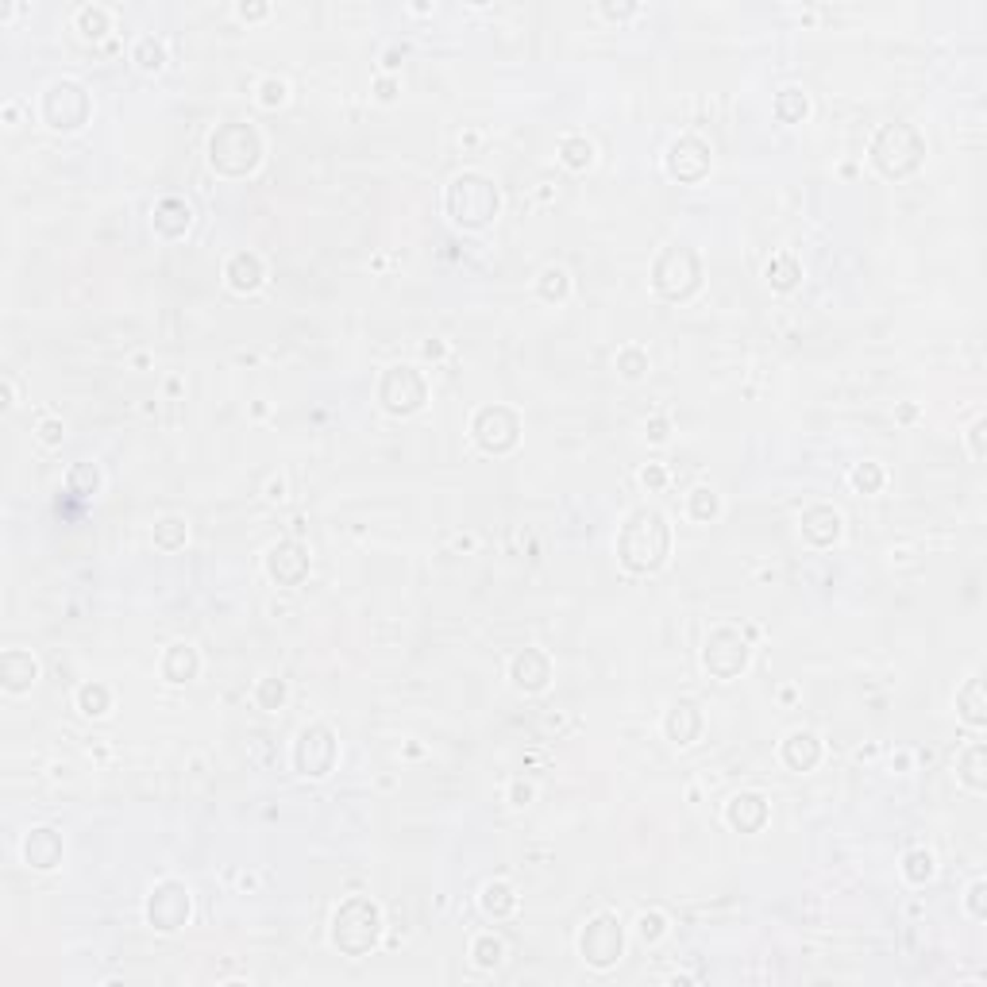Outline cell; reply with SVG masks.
Wrapping results in <instances>:
<instances>
[{
  "label": "cell",
  "instance_id": "30",
  "mask_svg": "<svg viewBox=\"0 0 987 987\" xmlns=\"http://www.w3.org/2000/svg\"><path fill=\"white\" fill-rule=\"evenodd\" d=\"M81 710L85 714H105L108 710V691L105 687H81Z\"/></svg>",
  "mask_w": 987,
  "mask_h": 987
},
{
  "label": "cell",
  "instance_id": "5",
  "mask_svg": "<svg viewBox=\"0 0 987 987\" xmlns=\"http://www.w3.org/2000/svg\"><path fill=\"white\" fill-rule=\"evenodd\" d=\"M332 937H336V945L343 953H367L374 945V937H379V910H374V903H367V898H352V903H343L340 914H336V930H332Z\"/></svg>",
  "mask_w": 987,
  "mask_h": 987
},
{
  "label": "cell",
  "instance_id": "20",
  "mask_svg": "<svg viewBox=\"0 0 987 987\" xmlns=\"http://www.w3.org/2000/svg\"><path fill=\"white\" fill-rule=\"evenodd\" d=\"M694 733H699V710L691 702H675L672 714H667V737H672L675 745H691Z\"/></svg>",
  "mask_w": 987,
  "mask_h": 987
},
{
  "label": "cell",
  "instance_id": "28",
  "mask_svg": "<svg viewBox=\"0 0 987 987\" xmlns=\"http://www.w3.org/2000/svg\"><path fill=\"white\" fill-rule=\"evenodd\" d=\"M980 764H983V745H972V748L964 752V772H961V776H964L968 787H976V791H983V783H987L983 772H980Z\"/></svg>",
  "mask_w": 987,
  "mask_h": 987
},
{
  "label": "cell",
  "instance_id": "21",
  "mask_svg": "<svg viewBox=\"0 0 987 987\" xmlns=\"http://www.w3.org/2000/svg\"><path fill=\"white\" fill-rule=\"evenodd\" d=\"M228 278H231V289H255L258 282H263V263L243 251L228 263Z\"/></svg>",
  "mask_w": 987,
  "mask_h": 987
},
{
  "label": "cell",
  "instance_id": "1",
  "mask_svg": "<svg viewBox=\"0 0 987 987\" xmlns=\"http://www.w3.org/2000/svg\"><path fill=\"white\" fill-rule=\"evenodd\" d=\"M667 556V525L656 510H636L621 532V563L633 571H656Z\"/></svg>",
  "mask_w": 987,
  "mask_h": 987
},
{
  "label": "cell",
  "instance_id": "11",
  "mask_svg": "<svg viewBox=\"0 0 987 987\" xmlns=\"http://www.w3.org/2000/svg\"><path fill=\"white\" fill-rule=\"evenodd\" d=\"M147 918L158 930H178V926L190 918V891H185L182 883H163V888L151 895Z\"/></svg>",
  "mask_w": 987,
  "mask_h": 987
},
{
  "label": "cell",
  "instance_id": "43",
  "mask_svg": "<svg viewBox=\"0 0 987 987\" xmlns=\"http://www.w3.org/2000/svg\"><path fill=\"white\" fill-rule=\"evenodd\" d=\"M644 483H652V486H660V483H663V471H644Z\"/></svg>",
  "mask_w": 987,
  "mask_h": 987
},
{
  "label": "cell",
  "instance_id": "37",
  "mask_svg": "<svg viewBox=\"0 0 987 987\" xmlns=\"http://www.w3.org/2000/svg\"><path fill=\"white\" fill-rule=\"evenodd\" d=\"M282 100H286V85L282 81H267L263 85V105L274 108V105H282Z\"/></svg>",
  "mask_w": 987,
  "mask_h": 987
},
{
  "label": "cell",
  "instance_id": "12",
  "mask_svg": "<svg viewBox=\"0 0 987 987\" xmlns=\"http://www.w3.org/2000/svg\"><path fill=\"white\" fill-rule=\"evenodd\" d=\"M583 956L590 964H614L617 956H621V926L609 918V914H602V918H594L587 926V934H583Z\"/></svg>",
  "mask_w": 987,
  "mask_h": 987
},
{
  "label": "cell",
  "instance_id": "35",
  "mask_svg": "<svg viewBox=\"0 0 987 987\" xmlns=\"http://www.w3.org/2000/svg\"><path fill=\"white\" fill-rule=\"evenodd\" d=\"M718 513V498L710 490H694V517H714Z\"/></svg>",
  "mask_w": 987,
  "mask_h": 987
},
{
  "label": "cell",
  "instance_id": "14",
  "mask_svg": "<svg viewBox=\"0 0 987 987\" xmlns=\"http://www.w3.org/2000/svg\"><path fill=\"white\" fill-rule=\"evenodd\" d=\"M725 818H729L733 830L752 833V830H760V825H764V818H767V803H764L760 794H737L733 803H729V810H725Z\"/></svg>",
  "mask_w": 987,
  "mask_h": 987
},
{
  "label": "cell",
  "instance_id": "13",
  "mask_svg": "<svg viewBox=\"0 0 987 987\" xmlns=\"http://www.w3.org/2000/svg\"><path fill=\"white\" fill-rule=\"evenodd\" d=\"M332 757H336V740L324 725H313L305 729L297 740V772L301 776H324L332 767Z\"/></svg>",
  "mask_w": 987,
  "mask_h": 987
},
{
  "label": "cell",
  "instance_id": "10",
  "mask_svg": "<svg viewBox=\"0 0 987 987\" xmlns=\"http://www.w3.org/2000/svg\"><path fill=\"white\" fill-rule=\"evenodd\" d=\"M475 437L486 452H510V447L517 444V417L510 409H502V405L483 409L478 420H475Z\"/></svg>",
  "mask_w": 987,
  "mask_h": 987
},
{
  "label": "cell",
  "instance_id": "15",
  "mask_svg": "<svg viewBox=\"0 0 987 987\" xmlns=\"http://www.w3.org/2000/svg\"><path fill=\"white\" fill-rule=\"evenodd\" d=\"M305 571H309V559H305V551L297 544H278L270 551V575L278 578L282 587H294Z\"/></svg>",
  "mask_w": 987,
  "mask_h": 987
},
{
  "label": "cell",
  "instance_id": "33",
  "mask_svg": "<svg viewBox=\"0 0 987 987\" xmlns=\"http://www.w3.org/2000/svg\"><path fill=\"white\" fill-rule=\"evenodd\" d=\"M498 956H502V941H494V937H483L475 945V961L483 964V968H490V964H498Z\"/></svg>",
  "mask_w": 987,
  "mask_h": 987
},
{
  "label": "cell",
  "instance_id": "23",
  "mask_svg": "<svg viewBox=\"0 0 987 987\" xmlns=\"http://www.w3.org/2000/svg\"><path fill=\"white\" fill-rule=\"evenodd\" d=\"M956 706H961V714L972 725H983V683H980V679H972V683L956 694Z\"/></svg>",
  "mask_w": 987,
  "mask_h": 987
},
{
  "label": "cell",
  "instance_id": "24",
  "mask_svg": "<svg viewBox=\"0 0 987 987\" xmlns=\"http://www.w3.org/2000/svg\"><path fill=\"white\" fill-rule=\"evenodd\" d=\"M767 282L779 289H791L798 282V263L791 255H776V263H767Z\"/></svg>",
  "mask_w": 987,
  "mask_h": 987
},
{
  "label": "cell",
  "instance_id": "41",
  "mask_svg": "<svg viewBox=\"0 0 987 987\" xmlns=\"http://www.w3.org/2000/svg\"><path fill=\"white\" fill-rule=\"evenodd\" d=\"M972 456L983 459V420H976V425H972Z\"/></svg>",
  "mask_w": 987,
  "mask_h": 987
},
{
  "label": "cell",
  "instance_id": "9",
  "mask_svg": "<svg viewBox=\"0 0 987 987\" xmlns=\"http://www.w3.org/2000/svg\"><path fill=\"white\" fill-rule=\"evenodd\" d=\"M382 401L390 413H413L425 401V382L417 379L413 367H394L382 379Z\"/></svg>",
  "mask_w": 987,
  "mask_h": 987
},
{
  "label": "cell",
  "instance_id": "3",
  "mask_svg": "<svg viewBox=\"0 0 987 987\" xmlns=\"http://www.w3.org/2000/svg\"><path fill=\"white\" fill-rule=\"evenodd\" d=\"M447 212L467 228H483L498 212V190L486 178H478V174H463L447 190Z\"/></svg>",
  "mask_w": 987,
  "mask_h": 987
},
{
  "label": "cell",
  "instance_id": "36",
  "mask_svg": "<svg viewBox=\"0 0 987 987\" xmlns=\"http://www.w3.org/2000/svg\"><path fill=\"white\" fill-rule=\"evenodd\" d=\"M852 483L860 486V490H879V483H883V475H879V467H860L852 475Z\"/></svg>",
  "mask_w": 987,
  "mask_h": 987
},
{
  "label": "cell",
  "instance_id": "22",
  "mask_svg": "<svg viewBox=\"0 0 987 987\" xmlns=\"http://www.w3.org/2000/svg\"><path fill=\"white\" fill-rule=\"evenodd\" d=\"M163 672H166L170 683H185V679H193V672H197V652H193L190 644H174L170 656H166V663H163Z\"/></svg>",
  "mask_w": 987,
  "mask_h": 987
},
{
  "label": "cell",
  "instance_id": "7",
  "mask_svg": "<svg viewBox=\"0 0 987 987\" xmlns=\"http://www.w3.org/2000/svg\"><path fill=\"white\" fill-rule=\"evenodd\" d=\"M85 93L78 89V85H70V81H58L47 89V100H42V116L51 120V127H58V132H70V127H78L85 120Z\"/></svg>",
  "mask_w": 987,
  "mask_h": 987
},
{
  "label": "cell",
  "instance_id": "40",
  "mask_svg": "<svg viewBox=\"0 0 987 987\" xmlns=\"http://www.w3.org/2000/svg\"><path fill=\"white\" fill-rule=\"evenodd\" d=\"M968 907L976 918H983V883H972V891H968Z\"/></svg>",
  "mask_w": 987,
  "mask_h": 987
},
{
  "label": "cell",
  "instance_id": "18",
  "mask_svg": "<svg viewBox=\"0 0 987 987\" xmlns=\"http://www.w3.org/2000/svg\"><path fill=\"white\" fill-rule=\"evenodd\" d=\"M783 760H787L794 772H810L818 764V737L814 733H791V740L783 745Z\"/></svg>",
  "mask_w": 987,
  "mask_h": 987
},
{
  "label": "cell",
  "instance_id": "19",
  "mask_svg": "<svg viewBox=\"0 0 987 987\" xmlns=\"http://www.w3.org/2000/svg\"><path fill=\"white\" fill-rule=\"evenodd\" d=\"M803 532H806V540H814V544H830L841 532V517L833 510H825V505H818V510H810L803 517Z\"/></svg>",
  "mask_w": 987,
  "mask_h": 987
},
{
  "label": "cell",
  "instance_id": "42",
  "mask_svg": "<svg viewBox=\"0 0 987 987\" xmlns=\"http://www.w3.org/2000/svg\"><path fill=\"white\" fill-rule=\"evenodd\" d=\"M42 440H47V444L58 440V425H54V420H47V425H42Z\"/></svg>",
  "mask_w": 987,
  "mask_h": 987
},
{
  "label": "cell",
  "instance_id": "31",
  "mask_svg": "<svg viewBox=\"0 0 987 987\" xmlns=\"http://www.w3.org/2000/svg\"><path fill=\"white\" fill-rule=\"evenodd\" d=\"M136 58H139V66H143V70H158V66H163V47H158L155 39H139Z\"/></svg>",
  "mask_w": 987,
  "mask_h": 987
},
{
  "label": "cell",
  "instance_id": "25",
  "mask_svg": "<svg viewBox=\"0 0 987 987\" xmlns=\"http://www.w3.org/2000/svg\"><path fill=\"white\" fill-rule=\"evenodd\" d=\"M776 112H779V120H787V124L803 120V116H806V97L798 93V89H783L779 100H776Z\"/></svg>",
  "mask_w": 987,
  "mask_h": 987
},
{
  "label": "cell",
  "instance_id": "34",
  "mask_svg": "<svg viewBox=\"0 0 987 987\" xmlns=\"http://www.w3.org/2000/svg\"><path fill=\"white\" fill-rule=\"evenodd\" d=\"M81 27L85 35H105V12H93V8H81Z\"/></svg>",
  "mask_w": 987,
  "mask_h": 987
},
{
  "label": "cell",
  "instance_id": "38",
  "mask_svg": "<svg viewBox=\"0 0 987 987\" xmlns=\"http://www.w3.org/2000/svg\"><path fill=\"white\" fill-rule=\"evenodd\" d=\"M660 934H663V918H660V914H652V918L644 914V918H641V937L644 941H656Z\"/></svg>",
  "mask_w": 987,
  "mask_h": 987
},
{
  "label": "cell",
  "instance_id": "32",
  "mask_svg": "<svg viewBox=\"0 0 987 987\" xmlns=\"http://www.w3.org/2000/svg\"><path fill=\"white\" fill-rule=\"evenodd\" d=\"M540 294H544L548 301H551V297H563V294H568V274H563V270H556V267H551V270H544Z\"/></svg>",
  "mask_w": 987,
  "mask_h": 987
},
{
  "label": "cell",
  "instance_id": "8",
  "mask_svg": "<svg viewBox=\"0 0 987 987\" xmlns=\"http://www.w3.org/2000/svg\"><path fill=\"white\" fill-rule=\"evenodd\" d=\"M702 660H706V667H710V672H714L718 679H733L740 667H745L748 648H745V641H740L733 629H718V633L706 641Z\"/></svg>",
  "mask_w": 987,
  "mask_h": 987
},
{
  "label": "cell",
  "instance_id": "17",
  "mask_svg": "<svg viewBox=\"0 0 987 987\" xmlns=\"http://www.w3.org/2000/svg\"><path fill=\"white\" fill-rule=\"evenodd\" d=\"M513 683L525 687V691H540L548 683V660L536 648H525L513 660Z\"/></svg>",
  "mask_w": 987,
  "mask_h": 987
},
{
  "label": "cell",
  "instance_id": "4",
  "mask_svg": "<svg viewBox=\"0 0 987 987\" xmlns=\"http://www.w3.org/2000/svg\"><path fill=\"white\" fill-rule=\"evenodd\" d=\"M209 151H212V166L221 170V174H247V170L258 163V155H263V147H258V136L247 124L221 127V132L212 136Z\"/></svg>",
  "mask_w": 987,
  "mask_h": 987
},
{
  "label": "cell",
  "instance_id": "16",
  "mask_svg": "<svg viewBox=\"0 0 987 987\" xmlns=\"http://www.w3.org/2000/svg\"><path fill=\"white\" fill-rule=\"evenodd\" d=\"M24 856H27V864H35V868L47 872V868L58 864V856H62V841H58L54 830H35L32 837H27Z\"/></svg>",
  "mask_w": 987,
  "mask_h": 987
},
{
  "label": "cell",
  "instance_id": "6",
  "mask_svg": "<svg viewBox=\"0 0 987 987\" xmlns=\"http://www.w3.org/2000/svg\"><path fill=\"white\" fill-rule=\"evenodd\" d=\"M694 286H699V258H694L687 247H672L660 263H656V289L663 297H691Z\"/></svg>",
  "mask_w": 987,
  "mask_h": 987
},
{
  "label": "cell",
  "instance_id": "29",
  "mask_svg": "<svg viewBox=\"0 0 987 987\" xmlns=\"http://www.w3.org/2000/svg\"><path fill=\"white\" fill-rule=\"evenodd\" d=\"M903 872H907L910 883H926V879L934 876V856H930V852H910Z\"/></svg>",
  "mask_w": 987,
  "mask_h": 987
},
{
  "label": "cell",
  "instance_id": "39",
  "mask_svg": "<svg viewBox=\"0 0 987 987\" xmlns=\"http://www.w3.org/2000/svg\"><path fill=\"white\" fill-rule=\"evenodd\" d=\"M282 694H286V691H282L278 679H267L263 691H258V699H263V706H274V702H282Z\"/></svg>",
  "mask_w": 987,
  "mask_h": 987
},
{
  "label": "cell",
  "instance_id": "27",
  "mask_svg": "<svg viewBox=\"0 0 987 987\" xmlns=\"http://www.w3.org/2000/svg\"><path fill=\"white\" fill-rule=\"evenodd\" d=\"M483 907L490 914H510L513 910V891L505 888V883H490V888L483 891Z\"/></svg>",
  "mask_w": 987,
  "mask_h": 987
},
{
  "label": "cell",
  "instance_id": "2",
  "mask_svg": "<svg viewBox=\"0 0 987 987\" xmlns=\"http://www.w3.org/2000/svg\"><path fill=\"white\" fill-rule=\"evenodd\" d=\"M922 155H926V143L910 124L879 127V136L872 143V163L888 174V178H903V174H910L922 163Z\"/></svg>",
  "mask_w": 987,
  "mask_h": 987
},
{
  "label": "cell",
  "instance_id": "26",
  "mask_svg": "<svg viewBox=\"0 0 987 987\" xmlns=\"http://www.w3.org/2000/svg\"><path fill=\"white\" fill-rule=\"evenodd\" d=\"M590 158H594V147H590L587 139H578V136L563 139V163H568L571 170H583V166H590Z\"/></svg>",
  "mask_w": 987,
  "mask_h": 987
}]
</instances>
